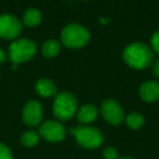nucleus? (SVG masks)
Wrapping results in <instances>:
<instances>
[{"instance_id": "obj_1", "label": "nucleus", "mask_w": 159, "mask_h": 159, "mask_svg": "<svg viewBox=\"0 0 159 159\" xmlns=\"http://www.w3.org/2000/svg\"><path fill=\"white\" fill-rule=\"evenodd\" d=\"M154 53L148 46L141 42L127 46L123 52V60L130 67L135 69H145L151 66Z\"/></svg>"}, {"instance_id": "obj_2", "label": "nucleus", "mask_w": 159, "mask_h": 159, "mask_svg": "<svg viewBox=\"0 0 159 159\" xmlns=\"http://www.w3.org/2000/svg\"><path fill=\"white\" fill-rule=\"evenodd\" d=\"M79 109L77 100L72 93L61 92L56 95L52 105V113L58 121H68L72 119Z\"/></svg>"}, {"instance_id": "obj_3", "label": "nucleus", "mask_w": 159, "mask_h": 159, "mask_svg": "<svg viewBox=\"0 0 159 159\" xmlns=\"http://www.w3.org/2000/svg\"><path fill=\"white\" fill-rule=\"evenodd\" d=\"M71 134L77 143L86 149H96L104 143V134L99 129L92 126H80L71 129Z\"/></svg>"}, {"instance_id": "obj_4", "label": "nucleus", "mask_w": 159, "mask_h": 159, "mask_svg": "<svg viewBox=\"0 0 159 159\" xmlns=\"http://www.w3.org/2000/svg\"><path fill=\"white\" fill-rule=\"evenodd\" d=\"M89 32L79 24H69L63 28L61 34V41L68 48H82L88 42Z\"/></svg>"}, {"instance_id": "obj_5", "label": "nucleus", "mask_w": 159, "mask_h": 159, "mask_svg": "<svg viewBox=\"0 0 159 159\" xmlns=\"http://www.w3.org/2000/svg\"><path fill=\"white\" fill-rule=\"evenodd\" d=\"M36 53V44L30 39L13 41L9 47V57L14 65L24 63L32 59Z\"/></svg>"}, {"instance_id": "obj_6", "label": "nucleus", "mask_w": 159, "mask_h": 159, "mask_svg": "<svg viewBox=\"0 0 159 159\" xmlns=\"http://www.w3.org/2000/svg\"><path fill=\"white\" fill-rule=\"evenodd\" d=\"M100 114L111 126H120L125 119V114L118 101L107 98L100 105Z\"/></svg>"}, {"instance_id": "obj_7", "label": "nucleus", "mask_w": 159, "mask_h": 159, "mask_svg": "<svg viewBox=\"0 0 159 159\" xmlns=\"http://www.w3.org/2000/svg\"><path fill=\"white\" fill-rule=\"evenodd\" d=\"M38 134L44 140L50 143H59L64 140L67 130L58 120H47L40 124Z\"/></svg>"}, {"instance_id": "obj_8", "label": "nucleus", "mask_w": 159, "mask_h": 159, "mask_svg": "<svg viewBox=\"0 0 159 159\" xmlns=\"http://www.w3.org/2000/svg\"><path fill=\"white\" fill-rule=\"evenodd\" d=\"M22 32L21 21L13 14L0 15V37L3 39H14Z\"/></svg>"}, {"instance_id": "obj_9", "label": "nucleus", "mask_w": 159, "mask_h": 159, "mask_svg": "<svg viewBox=\"0 0 159 159\" xmlns=\"http://www.w3.org/2000/svg\"><path fill=\"white\" fill-rule=\"evenodd\" d=\"M23 122L28 127H36L42 124V104L36 100H31L24 105L22 111Z\"/></svg>"}, {"instance_id": "obj_10", "label": "nucleus", "mask_w": 159, "mask_h": 159, "mask_svg": "<svg viewBox=\"0 0 159 159\" xmlns=\"http://www.w3.org/2000/svg\"><path fill=\"white\" fill-rule=\"evenodd\" d=\"M140 96L147 103H154L159 100V82L155 80H148L141 84L138 90Z\"/></svg>"}, {"instance_id": "obj_11", "label": "nucleus", "mask_w": 159, "mask_h": 159, "mask_svg": "<svg viewBox=\"0 0 159 159\" xmlns=\"http://www.w3.org/2000/svg\"><path fill=\"white\" fill-rule=\"evenodd\" d=\"M77 121L81 126H89V124L94 122L98 117V108L93 104H85L80 107L77 111Z\"/></svg>"}, {"instance_id": "obj_12", "label": "nucleus", "mask_w": 159, "mask_h": 159, "mask_svg": "<svg viewBox=\"0 0 159 159\" xmlns=\"http://www.w3.org/2000/svg\"><path fill=\"white\" fill-rule=\"evenodd\" d=\"M35 90L42 98H51L57 93V87L52 80L42 78L35 84Z\"/></svg>"}, {"instance_id": "obj_13", "label": "nucleus", "mask_w": 159, "mask_h": 159, "mask_svg": "<svg viewBox=\"0 0 159 159\" xmlns=\"http://www.w3.org/2000/svg\"><path fill=\"white\" fill-rule=\"evenodd\" d=\"M42 22V13L37 9H28L23 14V23L26 26L34 27Z\"/></svg>"}, {"instance_id": "obj_14", "label": "nucleus", "mask_w": 159, "mask_h": 159, "mask_svg": "<svg viewBox=\"0 0 159 159\" xmlns=\"http://www.w3.org/2000/svg\"><path fill=\"white\" fill-rule=\"evenodd\" d=\"M60 51V43L57 40H47L42 47V53L45 57L47 59H51V57H55L56 55L59 53Z\"/></svg>"}, {"instance_id": "obj_15", "label": "nucleus", "mask_w": 159, "mask_h": 159, "mask_svg": "<svg viewBox=\"0 0 159 159\" xmlns=\"http://www.w3.org/2000/svg\"><path fill=\"white\" fill-rule=\"evenodd\" d=\"M125 124L127 126L132 130H138L144 126L145 119L140 113H130L129 115L125 117Z\"/></svg>"}, {"instance_id": "obj_16", "label": "nucleus", "mask_w": 159, "mask_h": 159, "mask_svg": "<svg viewBox=\"0 0 159 159\" xmlns=\"http://www.w3.org/2000/svg\"><path fill=\"white\" fill-rule=\"evenodd\" d=\"M39 138L40 136H39L38 132L34 131V130H28V131H25L22 134L20 141H21L22 145H24V146L33 147L38 144Z\"/></svg>"}, {"instance_id": "obj_17", "label": "nucleus", "mask_w": 159, "mask_h": 159, "mask_svg": "<svg viewBox=\"0 0 159 159\" xmlns=\"http://www.w3.org/2000/svg\"><path fill=\"white\" fill-rule=\"evenodd\" d=\"M104 159H119V152L113 146H108L102 151Z\"/></svg>"}, {"instance_id": "obj_18", "label": "nucleus", "mask_w": 159, "mask_h": 159, "mask_svg": "<svg viewBox=\"0 0 159 159\" xmlns=\"http://www.w3.org/2000/svg\"><path fill=\"white\" fill-rule=\"evenodd\" d=\"M0 159H12V153L7 145L0 143Z\"/></svg>"}, {"instance_id": "obj_19", "label": "nucleus", "mask_w": 159, "mask_h": 159, "mask_svg": "<svg viewBox=\"0 0 159 159\" xmlns=\"http://www.w3.org/2000/svg\"><path fill=\"white\" fill-rule=\"evenodd\" d=\"M152 47H153V50L159 53V30L154 33V35L152 36Z\"/></svg>"}, {"instance_id": "obj_20", "label": "nucleus", "mask_w": 159, "mask_h": 159, "mask_svg": "<svg viewBox=\"0 0 159 159\" xmlns=\"http://www.w3.org/2000/svg\"><path fill=\"white\" fill-rule=\"evenodd\" d=\"M153 73H154V75H155L156 77L159 78V60H157V61L155 62V64H154Z\"/></svg>"}, {"instance_id": "obj_21", "label": "nucleus", "mask_w": 159, "mask_h": 159, "mask_svg": "<svg viewBox=\"0 0 159 159\" xmlns=\"http://www.w3.org/2000/svg\"><path fill=\"white\" fill-rule=\"evenodd\" d=\"M4 61H6V53H4V51L0 48V64L3 63Z\"/></svg>"}, {"instance_id": "obj_22", "label": "nucleus", "mask_w": 159, "mask_h": 159, "mask_svg": "<svg viewBox=\"0 0 159 159\" xmlns=\"http://www.w3.org/2000/svg\"><path fill=\"white\" fill-rule=\"evenodd\" d=\"M119 159H135V158L131 157V156H124V157H120Z\"/></svg>"}]
</instances>
